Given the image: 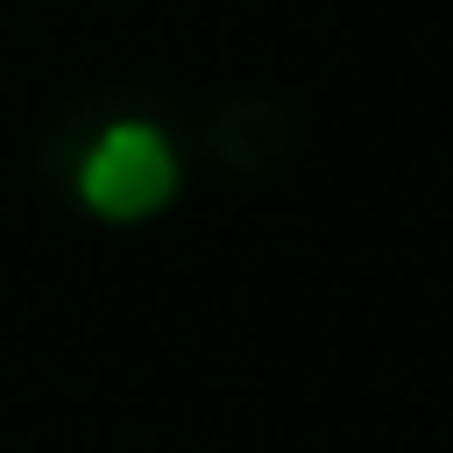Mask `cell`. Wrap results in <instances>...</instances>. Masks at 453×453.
<instances>
[{"label":"cell","mask_w":453,"mask_h":453,"mask_svg":"<svg viewBox=\"0 0 453 453\" xmlns=\"http://www.w3.org/2000/svg\"><path fill=\"white\" fill-rule=\"evenodd\" d=\"M71 184L78 198L99 212V219H149L156 205H170L177 191V156H170V134L156 120H99L85 142H78V163H71Z\"/></svg>","instance_id":"6da1fadb"},{"label":"cell","mask_w":453,"mask_h":453,"mask_svg":"<svg viewBox=\"0 0 453 453\" xmlns=\"http://www.w3.org/2000/svg\"><path fill=\"white\" fill-rule=\"evenodd\" d=\"M290 113H283V99H269V92H234V99H219V113H212V127H205V149H212V163L219 170H234V177H269L283 156H290Z\"/></svg>","instance_id":"7a4b0ae2"}]
</instances>
